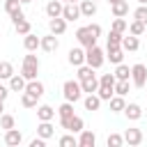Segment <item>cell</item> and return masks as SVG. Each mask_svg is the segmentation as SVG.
I'll return each mask as SVG.
<instances>
[{"label": "cell", "instance_id": "12", "mask_svg": "<svg viewBox=\"0 0 147 147\" xmlns=\"http://www.w3.org/2000/svg\"><path fill=\"white\" fill-rule=\"evenodd\" d=\"M21 142H23V133H21L16 126L5 131V145H9V147H18Z\"/></svg>", "mask_w": 147, "mask_h": 147}, {"label": "cell", "instance_id": "29", "mask_svg": "<svg viewBox=\"0 0 147 147\" xmlns=\"http://www.w3.org/2000/svg\"><path fill=\"white\" fill-rule=\"evenodd\" d=\"M5 11L9 16H16V14L23 11V2L21 0H5Z\"/></svg>", "mask_w": 147, "mask_h": 147}, {"label": "cell", "instance_id": "11", "mask_svg": "<svg viewBox=\"0 0 147 147\" xmlns=\"http://www.w3.org/2000/svg\"><path fill=\"white\" fill-rule=\"evenodd\" d=\"M124 142H126L129 147H138V145L142 142V131H140V129H126V131H124Z\"/></svg>", "mask_w": 147, "mask_h": 147}, {"label": "cell", "instance_id": "40", "mask_svg": "<svg viewBox=\"0 0 147 147\" xmlns=\"http://www.w3.org/2000/svg\"><path fill=\"white\" fill-rule=\"evenodd\" d=\"M106 145H108V147H122V145H124V136H119V133H110L108 140H106Z\"/></svg>", "mask_w": 147, "mask_h": 147}, {"label": "cell", "instance_id": "7", "mask_svg": "<svg viewBox=\"0 0 147 147\" xmlns=\"http://www.w3.org/2000/svg\"><path fill=\"white\" fill-rule=\"evenodd\" d=\"M11 23H14V30L18 32V34H28V32H32V25H30V21L25 18V14L21 11V14H16V16H11Z\"/></svg>", "mask_w": 147, "mask_h": 147}, {"label": "cell", "instance_id": "19", "mask_svg": "<svg viewBox=\"0 0 147 147\" xmlns=\"http://www.w3.org/2000/svg\"><path fill=\"white\" fill-rule=\"evenodd\" d=\"M122 48L124 51H129V53H136L138 48H140V39L136 37V34H126V37H122Z\"/></svg>", "mask_w": 147, "mask_h": 147}, {"label": "cell", "instance_id": "33", "mask_svg": "<svg viewBox=\"0 0 147 147\" xmlns=\"http://www.w3.org/2000/svg\"><path fill=\"white\" fill-rule=\"evenodd\" d=\"M57 115H60V119L71 117V115H74V103H71V101H64V103L57 108Z\"/></svg>", "mask_w": 147, "mask_h": 147}, {"label": "cell", "instance_id": "24", "mask_svg": "<svg viewBox=\"0 0 147 147\" xmlns=\"http://www.w3.org/2000/svg\"><path fill=\"white\" fill-rule=\"evenodd\" d=\"M25 85H28V80H25L21 74H14V76L9 78V90H11V92H25Z\"/></svg>", "mask_w": 147, "mask_h": 147}, {"label": "cell", "instance_id": "52", "mask_svg": "<svg viewBox=\"0 0 147 147\" xmlns=\"http://www.w3.org/2000/svg\"><path fill=\"white\" fill-rule=\"evenodd\" d=\"M21 2H23V5H28V2H32V0H21Z\"/></svg>", "mask_w": 147, "mask_h": 147}, {"label": "cell", "instance_id": "25", "mask_svg": "<svg viewBox=\"0 0 147 147\" xmlns=\"http://www.w3.org/2000/svg\"><path fill=\"white\" fill-rule=\"evenodd\" d=\"M80 87H83L85 94H94V92L99 90V78H96V74L90 76V78H85V80H80Z\"/></svg>", "mask_w": 147, "mask_h": 147}, {"label": "cell", "instance_id": "22", "mask_svg": "<svg viewBox=\"0 0 147 147\" xmlns=\"http://www.w3.org/2000/svg\"><path fill=\"white\" fill-rule=\"evenodd\" d=\"M62 9H64V2L62 0H51L46 5V16L48 18H57V16H62Z\"/></svg>", "mask_w": 147, "mask_h": 147}, {"label": "cell", "instance_id": "16", "mask_svg": "<svg viewBox=\"0 0 147 147\" xmlns=\"http://www.w3.org/2000/svg\"><path fill=\"white\" fill-rule=\"evenodd\" d=\"M53 117H55V108L53 106H48V103L37 106V119L39 122H51Z\"/></svg>", "mask_w": 147, "mask_h": 147}, {"label": "cell", "instance_id": "18", "mask_svg": "<svg viewBox=\"0 0 147 147\" xmlns=\"http://www.w3.org/2000/svg\"><path fill=\"white\" fill-rule=\"evenodd\" d=\"M23 48L25 51H37V48H41V37H37V34H32V32H28L25 37H23Z\"/></svg>", "mask_w": 147, "mask_h": 147}, {"label": "cell", "instance_id": "1", "mask_svg": "<svg viewBox=\"0 0 147 147\" xmlns=\"http://www.w3.org/2000/svg\"><path fill=\"white\" fill-rule=\"evenodd\" d=\"M39 57L32 53V51H28V55L23 57V67H21V76L25 78V80H34L37 78V74H39Z\"/></svg>", "mask_w": 147, "mask_h": 147}, {"label": "cell", "instance_id": "31", "mask_svg": "<svg viewBox=\"0 0 147 147\" xmlns=\"http://www.w3.org/2000/svg\"><path fill=\"white\" fill-rule=\"evenodd\" d=\"M11 76H14V64L7 62V60H2L0 62V80H9Z\"/></svg>", "mask_w": 147, "mask_h": 147}, {"label": "cell", "instance_id": "50", "mask_svg": "<svg viewBox=\"0 0 147 147\" xmlns=\"http://www.w3.org/2000/svg\"><path fill=\"white\" fill-rule=\"evenodd\" d=\"M138 5H147V0H138Z\"/></svg>", "mask_w": 147, "mask_h": 147}, {"label": "cell", "instance_id": "46", "mask_svg": "<svg viewBox=\"0 0 147 147\" xmlns=\"http://www.w3.org/2000/svg\"><path fill=\"white\" fill-rule=\"evenodd\" d=\"M9 92H11V90H9V85H7V87H5V85H0V99H2V101H7Z\"/></svg>", "mask_w": 147, "mask_h": 147}, {"label": "cell", "instance_id": "13", "mask_svg": "<svg viewBox=\"0 0 147 147\" xmlns=\"http://www.w3.org/2000/svg\"><path fill=\"white\" fill-rule=\"evenodd\" d=\"M67 60H69L71 67H80V64H85V48H71L69 55H67Z\"/></svg>", "mask_w": 147, "mask_h": 147}, {"label": "cell", "instance_id": "27", "mask_svg": "<svg viewBox=\"0 0 147 147\" xmlns=\"http://www.w3.org/2000/svg\"><path fill=\"white\" fill-rule=\"evenodd\" d=\"M53 133H55V126L51 124V122H39L37 124V136H41V138H53Z\"/></svg>", "mask_w": 147, "mask_h": 147}, {"label": "cell", "instance_id": "4", "mask_svg": "<svg viewBox=\"0 0 147 147\" xmlns=\"http://www.w3.org/2000/svg\"><path fill=\"white\" fill-rule=\"evenodd\" d=\"M76 39H78V44L83 46V48H90V46H94L96 44V34L90 30V25H83V28H78L76 30Z\"/></svg>", "mask_w": 147, "mask_h": 147}, {"label": "cell", "instance_id": "49", "mask_svg": "<svg viewBox=\"0 0 147 147\" xmlns=\"http://www.w3.org/2000/svg\"><path fill=\"white\" fill-rule=\"evenodd\" d=\"M106 2H108V5H115V2H119V0H106Z\"/></svg>", "mask_w": 147, "mask_h": 147}, {"label": "cell", "instance_id": "45", "mask_svg": "<svg viewBox=\"0 0 147 147\" xmlns=\"http://www.w3.org/2000/svg\"><path fill=\"white\" fill-rule=\"evenodd\" d=\"M30 147H46V138H41V136L32 138V140H30Z\"/></svg>", "mask_w": 147, "mask_h": 147}, {"label": "cell", "instance_id": "21", "mask_svg": "<svg viewBox=\"0 0 147 147\" xmlns=\"http://www.w3.org/2000/svg\"><path fill=\"white\" fill-rule=\"evenodd\" d=\"M94 145H96V136H94L92 131L83 129V131L78 133V147H94Z\"/></svg>", "mask_w": 147, "mask_h": 147}, {"label": "cell", "instance_id": "35", "mask_svg": "<svg viewBox=\"0 0 147 147\" xmlns=\"http://www.w3.org/2000/svg\"><path fill=\"white\" fill-rule=\"evenodd\" d=\"M122 37H124L122 32H117V30H110L106 41H108V46H122Z\"/></svg>", "mask_w": 147, "mask_h": 147}, {"label": "cell", "instance_id": "47", "mask_svg": "<svg viewBox=\"0 0 147 147\" xmlns=\"http://www.w3.org/2000/svg\"><path fill=\"white\" fill-rule=\"evenodd\" d=\"M90 30H92L96 37H101V25H99V23H90Z\"/></svg>", "mask_w": 147, "mask_h": 147}, {"label": "cell", "instance_id": "53", "mask_svg": "<svg viewBox=\"0 0 147 147\" xmlns=\"http://www.w3.org/2000/svg\"><path fill=\"white\" fill-rule=\"evenodd\" d=\"M94 2H99V0H94Z\"/></svg>", "mask_w": 147, "mask_h": 147}, {"label": "cell", "instance_id": "23", "mask_svg": "<svg viewBox=\"0 0 147 147\" xmlns=\"http://www.w3.org/2000/svg\"><path fill=\"white\" fill-rule=\"evenodd\" d=\"M78 7H80V16H85V18H92L96 14V2L94 0H80Z\"/></svg>", "mask_w": 147, "mask_h": 147}, {"label": "cell", "instance_id": "32", "mask_svg": "<svg viewBox=\"0 0 147 147\" xmlns=\"http://www.w3.org/2000/svg\"><path fill=\"white\" fill-rule=\"evenodd\" d=\"M37 96H32L30 92H21V106L23 108H37Z\"/></svg>", "mask_w": 147, "mask_h": 147}, {"label": "cell", "instance_id": "43", "mask_svg": "<svg viewBox=\"0 0 147 147\" xmlns=\"http://www.w3.org/2000/svg\"><path fill=\"white\" fill-rule=\"evenodd\" d=\"M115 94L126 96V94H129V80H117V83H115Z\"/></svg>", "mask_w": 147, "mask_h": 147}, {"label": "cell", "instance_id": "9", "mask_svg": "<svg viewBox=\"0 0 147 147\" xmlns=\"http://www.w3.org/2000/svg\"><path fill=\"white\" fill-rule=\"evenodd\" d=\"M60 48V41H57V34H53V32H48V34H44L41 37V51H46V53H55Z\"/></svg>", "mask_w": 147, "mask_h": 147}, {"label": "cell", "instance_id": "5", "mask_svg": "<svg viewBox=\"0 0 147 147\" xmlns=\"http://www.w3.org/2000/svg\"><path fill=\"white\" fill-rule=\"evenodd\" d=\"M131 83L136 87H145V83H147V67L142 62H138V64L131 67Z\"/></svg>", "mask_w": 147, "mask_h": 147}, {"label": "cell", "instance_id": "20", "mask_svg": "<svg viewBox=\"0 0 147 147\" xmlns=\"http://www.w3.org/2000/svg\"><path fill=\"white\" fill-rule=\"evenodd\" d=\"M25 92H30L32 96H37V99H41L44 96V92H46V87H44V83L41 80H28V85H25Z\"/></svg>", "mask_w": 147, "mask_h": 147}, {"label": "cell", "instance_id": "51", "mask_svg": "<svg viewBox=\"0 0 147 147\" xmlns=\"http://www.w3.org/2000/svg\"><path fill=\"white\" fill-rule=\"evenodd\" d=\"M62 2H80V0H62Z\"/></svg>", "mask_w": 147, "mask_h": 147}, {"label": "cell", "instance_id": "48", "mask_svg": "<svg viewBox=\"0 0 147 147\" xmlns=\"http://www.w3.org/2000/svg\"><path fill=\"white\" fill-rule=\"evenodd\" d=\"M2 110H5V101L0 99V115H2Z\"/></svg>", "mask_w": 147, "mask_h": 147}, {"label": "cell", "instance_id": "28", "mask_svg": "<svg viewBox=\"0 0 147 147\" xmlns=\"http://www.w3.org/2000/svg\"><path fill=\"white\" fill-rule=\"evenodd\" d=\"M115 78L117 80H131V67H126L124 62L115 64Z\"/></svg>", "mask_w": 147, "mask_h": 147}, {"label": "cell", "instance_id": "15", "mask_svg": "<svg viewBox=\"0 0 147 147\" xmlns=\"http://www.w3.org/2000/svg\"><path fill=\"white\" fill-rule=\"evenodd\" d=\"M124 115H126V119L129 122H138L140 117H142V108H140V103H126V108H124Z\"/></svg>", "mask_w": 147, "mask_h": 147}, {"label": "cell", "instance_id": "42", "mask_svg": "<svg viewBox=\"0 0 147 147\" xmlns=\"http://www.w3.org/2000/svg\"><path fill=\"white\" fill-rule=\"evenodd\" d=\"M90 76H94V69H92L90 64H80V67H78V80H85V78H90Z\"/></svg>", "mask_w": 147, "mask_h": 147}, {"label": "cell", "instance_id": "36", "mask_svg": "<svg viewBox=\"0 0 147 147\" xmlns=\"http://www.w3.org/2000/svg\"><path fill=\"white\" fill-rule=\"evenodd\" d=\"M115 83H117L115 74H101V78H99V85H103V87H113L115 90Z\"/></svg>", "mask_w": 147, "mask_h": 147}, {"label": "cell", "instance_id": "2", "mask_svg": "<svg viewBox=\"0 0 147 147\" xmlns=\"http://www.w3.org/2000/svg\"><path fill=\"white\" fill-rule=\"evenodd\" d=\"M83 87H80V80H64V85H62V96H64V101H71V103H76V101H80L83 99Z\"/></svg>", "mask_w": 147, "mask_h": 147}, {"label": "cell", "instance_id": "37", "mask_svg": "<svg viewBox=\"0 0 147 147\" xmlns=\"http://www.w3.org/2000/svg\"><path fill=\"white\" fill-rule=\"evenodd\" d=\"M0 126L7 131V129H14L16 126V119H14V115H7V113H2L0 115Z\"/></svg>", "mask_w": 147, "mask_h": 147}, {"label": "cell", "instance_id": "41", "mask_svg": "<svg viewBox=\"0 0 147 147\" xmlns=\"http://www.w3.org/2000/svg\"><path fill=\"white\" fill-rule=\"evenodd\" d=\"M133 18H138V21H142L147 25V5H138L133 9Z\"/></svg>", "mask_w": 147, "mask_h": 147}, {"label": "cell", "instance_id": "14", "mask_svg": "<svg viewBox=\"0 0 147 147\" xmlns=\"http://www.w3.org/2000/svg\"><path fill=\"white\" fill-rule=\"evenodd\" d=\"M83 103H85V110H90V113H96L99 108H101V96L94 92V94H85L83 96Z\"/></svg>", "mask_w": 147, "mask_h": 147}, {"label": "cell", "instance_id": "10", "mask_svg": "<svg viewBox=\"0 0 147 147\" xmlns=\"http://www.w3.org/2000/svg\"><path fill=\"white\" fill-rule=\"evenodd\" d=\"M106 60H110V64H119L124 60V48L122 46H106Z\"/></svg>", "mask_w": 147, "mask_h": 147}, {"label": "cell", "instance_id": "17", "mask_svg": "<svg viewBox=\"0 0 147 147\" xmlns=\"http://www.w3.org/2000/svg\"><path fill=\"white\" fill-rule=\"evenodd\" d=\"M48 30H51L53 34H57V37H60V34H64V32H67V21H64L62 16L51 18V21H48Z\"/></svg>", "mask_w": 147, "mask_h": 147}, {"label": "cell", "instance_id": "44", "mask_svg": "<svg viewBox=\"0 0 147 147\" xmlns=\"http://www.w3.org/2000/svg\"><path fill=\"white\" fill-rule=\"evenodd\" d=\"M110 30H117V32H122V34H124V32L129 30V23H126L124 18H115V21H113V28H110Z\"/></svg>", "mask_w": 147, "mask_h": 147}, {"label": "cell", "instance_id": "8", "mask_svg": "<svg viewBox=\"0 0 147 147\" xmlns=\"http://www.w3.org/2000/svg\"><path fill=\"white\" fill-rule=\"evenodd\" d=\"M62 18H64L67 23H74V21H78V18H80V7H78V2H64Z\"/></svg>", "mask_w": 147, "mask_h": 147}, {"label": "cell", "instance_id": "26", "mask_svg": "<svg viewBox=\"0 0 147 147\" xmlns=\"http://www.w3.org/2000/svg\"><path fill=\"white\" fill-rule=\"evenodd\" d=\"M110 11H113L115 18H124V16L129 14V2H126V0H119V2L110 5Z\"/></svg>", "mask_w": 147, "mask_h": 147}, {"label": "cell", "instance_id": "39", "mask_svg": "<svg viewBox=\"0 0 147 147\" xmlns=\"http://www.w3.org/2000/svg\"><path fill=\"white\" fill-rule=\"evenodd\" d=\"M96 94L101 96V101H110V99L115 96V90H113V87H103V85H99Z\"/></svg>", "mask_w": 147, "mask_h": 147}, {"label": "cell", "instance_id": "30", "mask_svg": "<svg viewBox=\"0 0 147 147\" xmlns=\"http://www.w3.org/2000/svg\"><path fill=\"white\" fill-rule=\"evenodd\" d=\"M108 103H110V110H113V113H124V108H126V101H124V96H119V94H115Z\"/></svg>", "mask_w": 147, "mask_h": 147}, {"label": "cell", "instance_id": "38", "mask_svg": "<svg viewBox=\"0 0 147 147\" xmlns=\"http://www.w3.org/2000/svg\"><path fill=\"white\" fill-rule=\"evenodd\" d=\"M60 147H78V138H74V133L69 131L67 136L60 138Z\"/></svg>", "mask_w": 147, "mask_h": 147}, {"label": "cell", "instance_id": "34", "mask_svg": "<svg viewBox=\"0 0 147 147\" xmlns=\"http://www.w3.org/2000/svg\"><path fill=\"white\" fill-rule=\"evenodd\" d=\"M129 32H131V34H136V37H140V34L145 32V23H142V21H138V18H133V21L129 23Z\"/></svg>", "mask_w": 147, "mask_h": 147}, {"label": "cell", "instance_id": "3", "mask_svg": "<svg viewBox=\"0 0 147 147\" xmlns=\"http://www.w3.org/2000/svg\"><path fill=\"white\" fill-rule=\"evenodd\" d=\"M103 62H106V51H101L96 44L85 48V64H90L92 69H101Z\"/></svg>", "mask_w": 147, "mask_h": 147}, {"label": "cell", "instance_id": "6", "mask_svg": "<svg viewBox=\"0 0 147 147\" xmlns=\"http://www.w3.org/2000/svg\"><path fill=\"white\" fill-rule=\"evenodd\" d=\"M60 126L67 129V131H71V133H80V131L85 129V122H83V117L71 115V117H67V119H60Z\"/></svg>", "mask_w": 147, "mask_h": 147}]
</instances>
